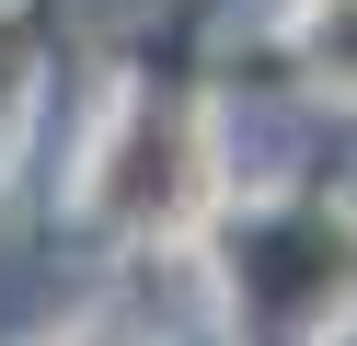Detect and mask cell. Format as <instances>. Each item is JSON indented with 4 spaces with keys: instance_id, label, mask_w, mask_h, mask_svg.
Returning a JSON list of instances; mask_svg holds the SVG:
<instances>
[{
    "instance_id": "obj_1",
    "label": "cell",
    "mask_w": 357,
    "mask_h": 346,
    "mask_svg": "<svg viewBox=\"0 0 357 346\" xmlns=\"http://www.w3.org/2000/svg\"><path fill=\"white\" fill-rule=\"evenodd\" d=\"M300 58L323 69L334 92H357V0H311L300 12Z\"/></svg>"
},
{
    "instance_id": "obj_2",
    "label": "cell",
    "mask_w": 357,
    "mask_h": 346,
    "mask_svg": "<svg viewBox=\"0 0 357 346\" xmlns=\"http://www.w3.org/2000/svg\"><path fill=\"white\" fill-rule=\"evenodd\" d=\"M81 346H116V335H81Z\"/></svg>"
}]
</instances>
